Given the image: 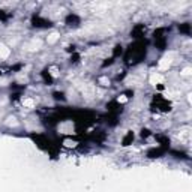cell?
<instances>
[{
  "label": "cell",
  "mask_w": 192,
  "mask_h": 192,
  "mask_svg": "<svg viewBox=\"0 0 192 192\" xmlns=\"http://www.w3.org/2000/svg\"><path fill=\"white\" fill-rule=\"evenodd\" d=\"M171 65V56H165L161 62H159V68L161 69H167Z\"/></svg>",
  "instance_id": "1"
},
{
  "label": "cell",
  "mask_w": 192,
  "mask_h": 192,
  "mask_svg": "<svg viewBox=\"0 0 192 192\" xmlns=\"http://www.w3.org/2000/svg\"><path fill=\"white\" fill-rule=\"evenodd\" d=\"M11 54V51L6 45H0V59H6Z\"/></svg>",
  "instance_id": "2"
},
{
  "label": "cell",
  "mask_w": 192,
  "mask_h": 192,
  "mask_svg": "<svg viewBox=\"0 0 192 192\" xmlns=\"http://www.w3.org/2000/svg\"><path fill=\"white\" fill-rule=\"evenodd\" d=\"M162 80H164V77L159 75V74H153V75L150 77V83H152V84H158V83H161Z\"/></svg>",
  "instance_id": "3"
},
{
  "label": "cell",
  "mask_w": 192,
  "mask_h": 192,
  "mask_svg": "<svg viewBox=\"0 0 192 192\" xmlns=\"http://www.w3.org/2000/svg\"><path fill=\"white\" fill-rule=\"evenodd\" d=\"M23 105L27 107V108H33L35 107V101L33 99H24L23 101Z\"/></svg>",
  "instance_id": "4"
},
{
  "label": "cell",
  "mask_w": 192,
  "mask_h": 192,
  "mask_svg": "<svg viewBox=\"0 0 192 192\" xmlns=\"http://www.w3.org/2000/svg\"><path fill=\"white\" fill-rule=\"evenodd\" d=\"M57 39H59V35H57V33H53V35H50L48 42H50V44H53V42H56Z\"/></svg>",
  "instance_id": "5"
},
{
  "label": "cell",
  "mask_w": 192,
  "mask_h": 192,
  "mask_svg": "<svg viewBox=\"0 0 192 192\" xmlns=\"http://www.w3.org/2000/svg\"><path fill=\"white\" fill-rule=\"evenodd\" d=\"M182 74H183V75H189V74H191V68H185V69L182 71Z\"/></svg>",
  "instance_id": "6"
},
{
  "label": "cell",
  "mask_w": 192,
  "mask_h": 192,
  "mask_svg": "<svg viewBox=\"0 0 192 192\" xmlns=\"http://www.w3.org/2000/svg\"><path fill=\"white\" fill-rule=\"evenodd\" d=\"M51 74H53L54 77H57V75H59V72H57V69H56V68H51Z\"/></svg>",
  "instance_id": "7"
},
{
  "label": "cell",
  "mask_w": 192,
  "mask_h": 192,
  "mask_svg": "<svg viewBox=\"0 0 192 192\" xmlns=\"http://www.w3.org/2000/svg\"><path fill=\"white\" fill-rule=\"evenodd\" d=\"M126 101H128V99H126L125 96H120V98H119V102H126Z\"/></svg>",
  "instance_id": "8"
}]
</instances>
